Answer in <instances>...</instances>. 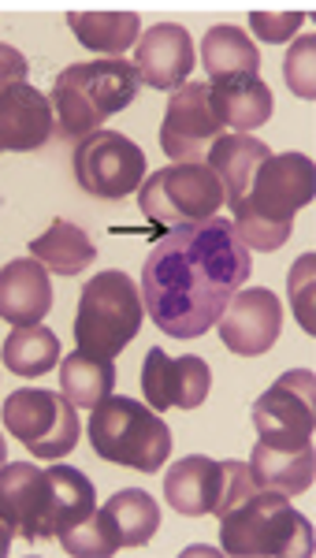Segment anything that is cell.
I'll list each match as a JSON object with an SVG mask.
<instances>
[{
	"label": "cell",
	"mask_w": 316,
	"mask_h": 558,
	"mask_svg": "<svg viewBox=\"0 0 316 558\" xmlns=\"http://www.w3.org/2000/svg\"><path fill=\"white\" fill-rule=\"evenodd\" d=\"M52 310V279L41 260L15 257L0 268V320L15 328L41 324Z\"/></svg>",
	"instance_id": "19"
},
{
	"label": "cell",
	"mask_w": 316,
	"mask_h": 558,
	"mask_svg": "<svg viewBox=\"0 0 316 558\" xmlns=\"http://www.w3.org/2000/svg\"><path fill=\"white\" fill-rule=\"evenodd\" d=\"M20 536V525H15V514L12 507L4 502V495H0V558L12 551V539Z\"/></svg>",
	"instance_id": "33"
},
{
	"label": "cell",
	"mask_w": 316,
	"mask_h": 558,
	"mask_svg": "<svg viewBox=\"0 0 316 558\" xmlns=\"http://www.w3.org/2000/svg\"><path fill=\"white\" fill-rule=\"evenodd\" d=\"M302 8H291V12H268V8H257L250 12V31L257 34V41H268V45H279V41H291L297 34V26L305 23Z\"/></svg>",
	"instance_id": "30"
},
{
	"label": "cell",
	"mask_w": 316,
	"mask_h": 558,
	"mask_svg": "<svg viewBox=\"0 0 316 558\" xmlns=\"http://www.w3.org/2000/svg\"><path fill=\"white\" fill-rule=\"evenodd\" d=\"M89 444L97 458L138 473H157L171 458V432L146 402L108 395L89 413Z\"/></svg>",
	"instance_id": "5"
},
{
	"label": "cell",
	"mask_w": 316,
	"mask_h": 558,
	"mask_svg": "<svg viewBox=\"0 0 316 558\" xmlns=\"http://www.w3.org/2000/svg\"><path fill=\"white\" fill-rule=\"evenodd\" d=\"M316 194V168L305 153H279L253 172L246 194L231 205L234 235L246 250L276 254L294 228V213Z\"/></svg>",
	"instance_id": "2"
},
{
	"label": "cell",
	"mask_w": 316,
	"mask_h": 558,
	"mask_svg": "<svg viewBox=\"0 0 316 558\" xmlns=\"http://www.w3.org/2000/svg\"><path fill=\"white\" fill-rule=\"evenodd\" d=\"M75 179L86 194L120 202L138 191L146 179V153L126 134L94 131L75 146Z\"/></svg>",
	"instance_id": "12"
},
{
	"label": "cell",
	"mask_w": 316,
	"mask_h": 558,
	"mask_svg": "<svg viewBox=\"0 0 316 558\" xmlns=\"http://www.w3.org/2000/svg\"><path fill=\"white\" fill-rule=\"evenodd\" d=\"M68 26L78 45L105 52V60H120L142 38L138 12H126V8H75L68 12Z\"/></svg>",
	"instance_id": "20"
},
{
	"label": "cell",
	"mask_w": 316,
	"mask_h": 558,
	"mask_svg": "<svg viewBox=\"0 0 316 558\" xmlns=\"http://www.w3.org/2000/svg\"><path fill=\"white\" fill-rule=\"evenodd\" d=\"M49 481H52V499H57V539L63 533H71L75 525L97 510V492H94V481L86 473H78L75 465H49Z\"/></svg>",
	"instance_id": "27"
},
{
	"label": "cell",
	"mask_w": 316,
	"mask_h": 558,
	"mask_svg": "<svg viewBox=\"0 0 316 558\" xmlns=\"http://www.w3.org/2000/svg\"><path fill=\"white\" fill-rule=\"evenodd\" d=\"M116 387V365L105 357H89L83 350L68 354L60 362V391L68 395L71 407H97Z\"/></svg>",
	"instance_id": "26"
},
{
	"label": "cell",
	"mask_w": 316,
	"mask_h": 558,
	"mask_svg": "<svg viewBox=\"0 0 316 558\" xmlns=\"http://www.w3.org/2000/svg\"><path fill=\"white\" fill-rule=\"evenodd\" d=\"M250 268V250L234 235L231 220L209 216L171 228L153 242L142 265V305L165 336L202 339L242 291Z\"/></svg>",
	"instance_id": "1"
},
{
	"label": "cell",
	"mask_w": 316,
	"mask_h": 558,
	"mask_svg": "<svg viewBox=\"0 0 316 558\" xmlns=\"http://www.w3.org/2000/svg\"><path fill=\"white\" fill-rule=\"evenodd\" d=\"M202 64L209 71V83L220 78H242V75H257L260 71V52L257 45L246 38V31L231 23L209 26L202 41Z\"/></svg>",
	"instance_id": "23"
},
{
	"label": "cell",
	"mask_w": 316,
	"mask_h": 558,
	"mask_svg": "<svg viewBox=\"0 0 316 558\" xmlns=\"http://www.w3.org/2000/svg\"><path fill=\"white\" fill-rule=\"evenodd\" d=\"M223 205V186L205 160L197 165H168L153 172L138 186V209L146 220L165 228H186V223L209 220Z\"/></svg>",
	"instance_id": "9"
},
{
	"label": "cell",
	"mask_w": 316,
	"mask_h": 558,
	"mask_svg": "<svg viewBox=\"0 0 316 558\" xmlns=\"http://www.w3.org/2000/svg\"><path fill=\"white\" fill-rule=\"evenodd\" d=\"M250 473L260 488L279 492V495H302L313 488L316 476V451H302V454H279V451H265V447H253L250 454Z\"/></svg>",
	"instance_id": "25"
},
{
	"label": "cell",
	"mask_w": 316,
	"mask_h": 558,
	"mask_svg": "<svg viewBox=\"0 0 316 558\" xmlns=\"http://www.w3.org/2000/svg\"><path fill=\"white\" fill-rule=\"evenodd\" d=\"M223 123L212 112L209 83H186L171 94L160 123V149L175 165H197L209 153V146L220 138Z\"/></svg>",
	"instance_id": "13"
},
{
	"label": "cell",
	"mask_w": 316,
	"mask_h": 558,
	"mask_svg": "<svg viewBox=\"0 0 316 558\" xmlns=\"http://www.w3.org/2000/svg\"><path fill=\"white\" fill-rule=\"evenodd\" d=\"M205 157H209V168L223 186V202L234 205L246 194L253 172L272 157V149L260 138H250V134H220Z\"/></svg>",
	"instance_id": "22"
},
{
	"label": "cell",
	"mask_w": 316,
	"mask_h": 558,
	"mask_svg": "<svg viewBox=\"0 0 316 558\" xmlns=\"http://www.w3.org/2000/svg\"><path fill=\"white\" fill-rule=\"evenodd\" d=\"M313 57H316V38L305 34L291 45L287 52V64H283V75H287V86L294 89L302 101H313L316 97V71H313Z\"/></svg>",
	"instance_id": "29"
},
{
	"label": "cell",
	"mask_w": 316,
	"mask_h": 558,
	"mask_svg": "<svg viewBox=\"0 0 316 558\" xmlns=\"http://www.w3.org/2000/svg\"><path fill=\"white\" fill-rule=\"evenodd\" d=\"M160 529V507L149 492L126 488L116 492L101 510H94L83 525L60 536V547L75 558H105L123 547L149 544L153 533Z\"/></svg>",
	"instance_id": "7"
},
{
	"label": "cell",
	"mask_w": 316,
	"mask_h": 558,
	"mask_svg": "<svg viewBox=\"0 0 316 558\" xmlns=\"http://www.w3.org/2000/svg\"><path fill=\"white\" fill-rule=\"evenodd\" d=\"M138 71L126 60H89L60 71L52 86V116L57 134L71 142H83L86 134L101 131L108 116L123 112L138 97Z\"/></svg>",
	"instance_id": "4"
},
{
	"label": "cell",
	"mask_w": 316,
	"mask_h": 558,
	"mask_svg": "<svg viewBox=\"0 0 316 558\" xmlns=\"http://www.w3.org/2000/svg\"><path fill=\"white\" fill-rule=\"evenodd\" d=\"M31 257L60 276H83L97 260V250L89 235L71 220H52L49 231L31 242Z\"/></svg>",
	"instance_id": "24"
},
{
	"label": "cell",
	"mask_w": 316,
	"mask_h": 558,
	"mask_svg": "<svg viewBox=\"0 0 316 558\" xmlns=\"http://www.w3.org/2000/svg\"><path fill=\"white\" fill-rule=\"evenodd\" d=\"M4 462H8V444H4V436H0V470H4Z\"/></svg>",
	"instance_id": "34"
},
{
	"label": "cell",
	"mask_w": 316,
	"mask_h": 558,
	"mask_svg": "<svg viewBox=\"0 0 316 558\" xmlns=\"http://www.w3.org/2000/svg\"><path fill=\"white\" fill-rule=\"evenodd\" d=\"M0 495L12 507L15 525L26 544L57 539V499H52L49 473L31 462H4L0 470Z\"/></svg>",
	"instance_id": "16"
},
{
	"label": "cell",
	"mask_w": 316,
	"mask_h": 558,
	"mask_svg": "<svg viewBox=\"0 0 316 558\" xmlns=\"http://www.w3.org/2000/svg\"><path fill=\"white\" fill-rule=\"evenodd\" d=\"M4 365L15 376H45L60 365V339L41 324L31 328H12L4 339Z\"/></svg>",
	"instance_id": "28"
},
{
	"label": "cell",
	"mask_w": 316,
	"mask_h": 558,
	"mask_svg": "<svg viewBox=\"0 0 316 558\" xmlns=\"http://www.w3.org/2000/svg\"><path fill=\"white\" fill-rule=\"evenodd\" d=\"M257 488L246 462H212L205 454L179 458L165 476V499L183 518H220L242 495Z\"/></svg>",
	"instance_id": "10"
},
{
	"label": "cell",
	"mask_w": 316,
	"mask_h": 558,
	"mask_svg": "<svg viewBox=\"0 0 316 558\" xmlns=\"http://www.w3.org/2000/svg\"><path fill=\"white\" fill-rule=\"evenodd\" d=\"M216 324H220V339L231 354L260 357L276 347L279 328H283V310L268 287H246L228 302Z\"/></svg>",
	"instance_id": "15"
},
{
	"label": "cell",
	"mask_w": 316,
	"mask_h": 558,
	"mask_svg": "<svg viewBox=\"0 0 316 558\" xmlns=\"http://www.w3.org/2000/svg\"><path fill=\"white\" fill-rule=\"evenodd\" d=\"M26 83V57L12 45H0V94Z\"/></svg>",
	"instance_id": "32"
},
{
	"label": "cell",
	"mask_w": 316,
	"mask_h": 558,
	"mask_svg": "<svg viewBox=\"0 0 316 558\" xmlns=\"http://www.w3.org/2000/svg\"><path fill=\"white\" fill-rule=\"evenodd\" d=\"M142 317H146V305H142V291L134 287V279L108 268L83 287L75 313V343L83 354L112 362L138 336Z\"/></svg>",
	"instance_id": "6"
},
{
	"label": "cell",
	"mask_w": 316,
	"mask_h": 558,
	"mask_svg": "<svg viewBox=\"0 0 316 558\" xmlns=\"http://www.w3.org/2000/svg\"><path fill=\"white\" fill-rule=\"evenodd\" d=\"M220 547L234 558H309L313 525L287 495L257 484L220 514Z\"/></svg>",
	"instance_id": "3"
},
{
	"label": "cell",
	"mask_w": 316,
	"mask_h": 558,
	"mask_svg": "<svg viewBox=\"0 0 316 558\" xmlns=\"http://www.w3.org/2000/svg\"><path fill=\"white\" fill-rule=\"evenodd\" d=\"M134 71H138V83H146L149 89L186 86V75L194 71V41H190L186 26H149L134 45Z\"/></svg>",
	"instance_id": "17"
},
{
	"label": "cell",
	"mask_w": 316,
	"mask_h": 558,
	"mask_svg": "<svg viewBox=\"0 0 316 558\" xmlns=\"http://www.w3.org/2000/svg\"><path fill=\"white\" fill-rule=\"evenodd\" d=\"M4 428L34 458H68L75 451L83 425L68 395L45 387H20L4 399Z\"/></svg>",
	"instance_id": "11"
},
{
	"label": "cell",
	"mask_w": 316,
	"mask_h": 558,
	"mask_svg": "<svg viewBox=\"0 0 316 558\" xmlns=\"http://www.w3.org/2000/svg\"><path fill=\"white\" fill-rule=\"evenodd\" d=\"M212 94V112L223 128L234 131H257L260 123L272 120V89L260 75H242V78H220V83H209Z\"/></svg>",
	"instance_id": "21"
},
{
	"label": "cell",
	"mask_w": 316,
	"mask_h": 558,
	"mask_svg": "<svg viewBox=\"0 0 316 558\" xmlns=\"http://www.w3.org/2000/svg\"><path fill=\"white\" fill-rule=\"evenodd\" d=\"M57 134V116L52 101L34 86H12L0 94V149L34 153Z\"/></svg>",
	"instance_id": "18"
},
{
	"label": "cell",
	"mask_w": 316,
	"mask_h": 558,
	"mask_svg": "<svg viewBox=\"0 0 316 558\" xmlns=\"http://www.w3.org/2000/svg\"><path fill=\"white\" fill-rule=\"evenodd\" d=\"M257 447L279 454L313 451L316 432V376L309 368H291L253 402Z\"/></svg>",
	"instance_id": "8"
},
{
	"label": "cell",
	"mask_w": 316,
	"mask_h": 558,
	"mask_svg": "<svg viewBox=\"0 0 316 558\" xmlns=\"http://www.w3.org/2000/svg\"><path fill=\"white\" fill-rule=\"evenodd\" d=\"M212 387V368L197 354L171 357L160 347H149L146 362H142V391H146V407L165 413V410H197L209 399Z\"/></svg>",
	"instance_id": "14"
},
{
	"label": "cell",
	"mask_w": 316,
	"mask_h": 558,
	"mask_svg": "<svg viewBox=\"0 0 316 558\" xmlns=\"http://www.w3.org/2000/svg\"><path fill=\"white\" fill-rule=\"evenodd\" d=\"M291 302L305 331H313V254H305L291 268Z\"/></svg>",
	"instance_id": "31"
}]
</instances>
